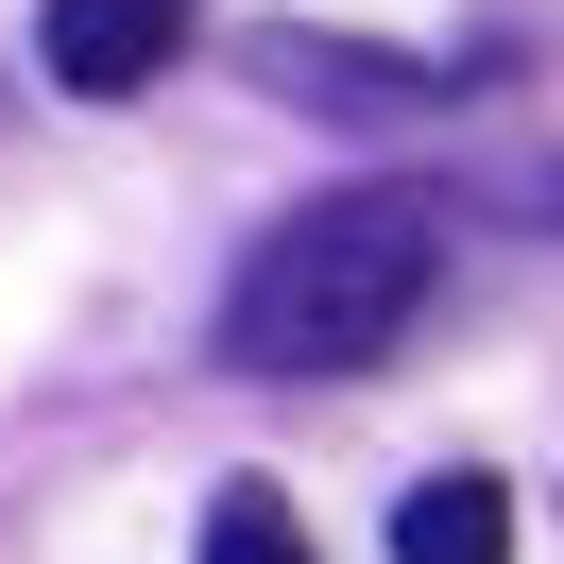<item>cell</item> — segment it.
I'll return each mask as SVG.
<instances>
[{
	"label": "cell",
	"instance_id": "5",
	"mask_svg": "<svg viewBox=\"0 0 564 564\" xmlns=\"http://www.w3.org/2000/svg\"><path fill=\"white\" fill-rule=\"evenodd\" d=\"M206 564H308L291 496H274V479H223V496H206Z\"/></svg>",
	"mask_w": 564,
	"mask_h": 564
},
{
	"label": "cell",
	"instance_id": "3",
	"mask_svg": "<svg viewBox=\"0 0 564 564\" xmlns=\"http://www.w3.org/2000/svg\"><path fill=\"white\" fill-rule=\"evenodd\" d=\"M240 69H257V86H291V104H343V120L445 104V69H411V52H359V35H257Z\"/></svg>",
	"mask_w": 564,
	"mask_h": 564
},
{
	"label": "cell",
	"instance_id": "4",
	"mask_svg": "<svg viewBox=\"0 0 564 564\" xmlns=\"http://www.w3.org/2000/svg\"><path fill=\"white\" fill-rule=\"evenodd\" d=\"M393 564H513V496H496L479 462L411 479V513H393Z\"/></svg>",
	"mask_w": 564,
	"mask_h": 564
},
{
	"label": "cell",
	"instance_id": "2",
	"mask_svg": "<svg viewBox=\"0 0 564 564\" xmlns=\"http://www.w3.org/2000/svg\"><path fill=\"white\" fill-rule=\"evenodd\" d=\"M35 52H52V86H86V104H138V86L188 52V0H52Z\"/></svg>",
	"mask_w": 564,
	"mask_h": 564
},
{
	"label": "cell",
	"instance_id": "1",
	"mask_svg": "<svg viewBox=\"0 0 564 564\" xmlns=\"http://www.w3.org/2000/svg\"><path fill=\"white\" fill-rule=\"evenodd\" d=\"M427 274H445V206H427V188H325V206H291L274 240L240 257L223 359H240V377H377V359L411 343Z\"/></svg>",
	"mask_w": 564,
	"mask_h": 564
}]
</instances>
